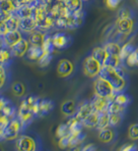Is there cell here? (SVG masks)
I'll list each match as a JSON object with an SVG mask.
<instances>
[{"instance_id": "3957f363", "label": "cell", "mask_w": 138, "mask_h": 151, "mask_svg": "<svg viewBox=\"0 0 138 151\" xmlns=\"http://www.w3.org/2000/svg\"><path fill=\"white\" fill-rule=\"evenodd\" d=\"M103 64L97 60L92 55L87 56L83 61V74L88 78H97L100 76Z\"/></svg>"}, {"instance_id": "7bdbcfd3", "label": "cell", "mask_w": 138, "mask_h": 151, "mask_svg": "<svg viewBox=\"0 0 138 151\" xmlns=\"http://www.w3.org/2000/svg\"><path fill=\"white\" fill-rule=\"evenodd\" d=\"M122 1L123 0H105V3H106L107 7L110 9H116L121 4Z\"/></svg>"}, {"instance_id": "7c38bea8", "label": "cell", "mask_w": 138, "mask_h": 151, "mask_svg": "<svg viewBox=\"0 0 138 151\" xmlns=\"http://www.w3.org/2000/svg\"><path fill=\"white\" fill-rule=\"evenodd\" d=\"M110 101L111 100L109 98L99 96V95H95L93 99L90 102H92L93 110L97 112H101V111H103V110H108V106H109Z\"/></svg>"}, {"instance_id": "603a6c76", "label": "cell", "mask_w": 138, "mask_h": 151, "mask_svg": "<svg viewBox=\"0 0 138 151\" xmlns=\"http://www.w3.org/2000/svg\"><path fill=\"white\" fill-rule=\"evenodd\" d=\"M54 107V104L51 100L48 99H40V111L39 116H44V115L48 114L51 110Z\"/></svg>"}, {"instance_id": "ba28073f", "label": "cell", "mask_w": 138, "mask_h": 151, "mask_svg": "<svg viewBox=\"0 0 138 151\" xmlns=\"http://www.w3.org/2000/svg\"><path fill=\"white\" fill-rule=\"evenodd\" d=\"M31 44L28 42V40L21 38L17 43H15L12 47H10L9 49L11 51V54L15 57H23L24 55H26L28 50L30 48Z\"/></svg>"}, {"instance_id": "5bb4252c", "label": "cell", "mask_w": 138, "mask_h": 151, "mask_svg": "<svg viewBox=\"0 0 138 151\" xmlns=\"http://www.w3.org/2000/svg\"><path fill=\"white\" fill-rule=\"evenodd\" d=\"M115 138V132L111 126L99 130V140L103 143H111Z\"/></svg>"}, {"instance_id": "4dcf8cb0", "label": "cell", "mask_w": 138, "mask_h": 151, "mask_svg": "<svg viewBox=\"0 0 138 151\" xmlns=\"http://www.w3.org/2000/svg\"><path fill=\"white\" fill-rule=\"evenodd\" d=\"M126 106L122 105V104L118 103L115 100L110 101L108 106V111L110 113H118V114H122L124 111H125Z\"/></svg>"}, {"instance_id": "8992f818", "label": "cell", "mask_w": 138, "mask_h": 151, "mask_svg": "<svg viewBox=\"0 0 138 151\" xmlns=\"http://www.w3.org/2000/svg\"><path fill=\"white\" fill-rule=\"evenodd\" d=\"M116 29L118 33L123 36H128L132 33L134 29V19L130 17H117L116 21Z\"/></svg>"}, {"instance_id": "74e56055", "label": "cell", "mask_w": 138, "mask_h": 151, "mask_svg": "<svg viewBox=\"0 0 138 151\" xmlns=\"http://www.w3.org/2000/svg\"><path fill=\"white\" fill-rule=\"evenodd\" d=\"M128 137L132 141L138 140V124H133L128 128Z\"/></svg>"}, {"instance_id": "9a60e30c", "label": "cell", "mask_w": 138, "mask_h": 151, "mask_svg": "<svg viewBox=\"0 0 138 151\" xmlns=\"http://www.w3.org/2000/svg\"><path fill=\"white\" fill-rule=\"evenodd\" d=\"M47 35L43 31L41 30H35L34 32L30 33V37H28V42L31 45H36V46H42L45 41V38Z\"/></svg>"}, {"instance_id": "44dd1931", "label": "cell", "mask_w": 138, "mask_h": 151, "mask_svg": "<svg viewBox=\"0 0 138 151\" xmlns=\"http://www.w3.org/2000/svg\"><path fill=\"white\" fill-rule=\"evenodd\" d=\"M44 54V50L42 48V46H36V45H31L30 48L26 53V56L31 60L38 61Z\"/></svg>"}, {"instance_id": "ac0fdd59", "label": "cell", "mask_w": 138, "mask_h": 151, "mask_svg": "<svg viewBox=\"0 0 138 151\" xmlns=\"http://www.w3.org/2000/svg\"><path fill=\"white\" fill-rule=\"evenodd\" d=\"M92 111H95V110H93L92 102H84V103H82L81 105L79 106V108L76 110V113H75L74 115L77 119L83 121V119H85L88 114H90Z\"/></svg>"}, {"instance_id": "484cf974", "label": "cell", "mask_w": 138, "mask_h": 151, "mask_svg": "<svg viewBox=\"0 0 138 151\" xmlns=\"http://www.w3.org/2000/svg\"><path fill=\"white\" fill-rule=\"evenodd\" d=\"M15 13H16L21 19L33 17V15H34V7H33L32 5H28V4H24V5L17 8V9L15 10Z\"/></svg>"}, {"instance_id": "e0dca14e", "label": "cell", "mask_w": 138, "mask_h": 151, "mask_svg": "<svg viewBox=\"0 0 138 151\" xmlns=\"http://www.w3.org/2000/svg\"><path fill=\"white\" fill-rule=\"evenodd\" d=\"M62 1L68 13H76L82 10L83 0H62Z\"/></svg>"}, {"instance_id": "d6a6232c", "label": "cell", "mask_w": 138, "mask_h": 151, "mask_svg": "<svg viewBox=\"0 0 138 151\" xmlns=\"http://www.w3.org/2000/svg\"><path fill=\"white\" fill-rule=\"evenodd\" d=\"M85 139V135L83 133H79L77 135H70V145L69 148H75L78 145H80Z\"/></svg>"}, {"instance_id": "9c48e42d", "label": "cell", "mask_w": 138, "mask_h": 151, "mask_svg": "<svg viewBox=\"0 0 138 151\" xmlns=\"http://www.w3.org/2000/svg\"><path fill=\"white\" fill-rule=\"evenodd\" d=\"M74 70V64L69 59L63 58L58 63L57 65V74L61 78H67L72 75Z\"/></svg>"}, {"instance_id": "d4e9b609", "label": "cell", "mask_w": 138, "mask_h": 151, "mask_svg": "<svg viewBox=\"0 0 138 151\" xmlns=\"http://www.w3.org/2000/svg\"><path fill=\"white\" fill-rule=\"evenodd\" d=\"M108 126H110V112L108 110H103L99 112V122H97V129L100 130Z\"/></svg>"}, {"instance_id": "277c9868", "label": "cell", "mask_w": 138, "mask_h": 151, "mask_svg": "<svg viewBox=\"0 0 138 151\" xmlns=\"http://www.w3.org/2000/svg\"><path fill=\"white\" fill-rule=\"evenodd\" d=\"M17 115H18V119L21 122L23 126H26L34 119L35 112L33 110V106L26 99L21 101V105H19L18 111H17Z\"/></svg>"}, {"instance_id": "f907efd6", "label": "cell", "mask_w": 138, "mask_h": 151, "mask_svg": "<svg viewBox=\"0 0 138 151\" xmlns=\"http://www.w3.org/2000/svg\"><path fill=\"white\" fill-rule=\"evenodd\" d=\"M3 131H4V128L0 126V139H3Z\"/></svg>"}, {"instance_id": "f6af8a7d", "label": "cell", "mask_w": 138, "mask_h": 151, "mask_svg": "<svg viewBox=\"0 0 138 151\" xmlns=\"http://www.w3.org/2000/svg\"><path fill=\"white\" fill-rule=\"evenodd\" d=\"M119 150H121V151H134V150H137V146L133 143H129V144H126V145H123L122 147H120Z\"/></svg>"}, {"instance_id": "52a82bcc", "label": "cell", "mask_w": 138, "mask_h": 151, "mask_svg": "<svg viewBox=\"0 0 138 151\" xmlns=\"http://www.w3.org/2000/svg\"><path fill=\"white\" fill-rule=\"evenodd\" d=\"M15 148L19 151H35L37 149V142L33 137L23 135L16 138Z\"/></svg>"}, {"instance_id": "6da1fadb", "label": "cell", "mask_w": 138, "mask_h": 151, "mask_svg": "<svg viewBox=\"0 0 138 151\" xmlns=\"http://www.w3.org/2000/svg\"><path fill=\"white\" fill-rule=\"evenodd\" d=\"M100 76L106 79L112 85L116 93L122 92L126 88V79L124 77V73L121 66L113 68L110 65H103Z\"/></svg>"}, {"instance_id": "f5cc1de1", "label": "cell", "mask_w": 138, "mask_h": 151, "mask_svg": "<svg viewBox=\"0 0 138 151\" xmlns=\"http://www.w3.org/2000/svg\"><path fill=\"white\" fill-rule=\"evenodd\" d=\"M135 54H136V58H137V66H138V47L135 48Z\"/></svg>"}, {"instance_id": "8fae6325", "label": "cell", "mask_w": 138, "mask_h": 151, "mask_svg": "<svg viewBox=\"0 0 138 151\" xmlns=\"http://www.w3.org/2000/svg\"><path fill=\"white\" fill-rule=\"evenodd\" d=\"M2 38H3L4 45H6V47L10 48L15 43H17L23 37H21V33L18 30H14V31H8V32H6L2 36Z\"/></svg>"}, {"instance_id": "816d5d0a", "label": "cell", "mask_w": 138, "mask_h": 151, "mask_svg": "<svg viewBox=\"0 0 138 151\" xmlns=\"http://www.w3.org/2000/svg\"><path fill=\"white\" fill-rule=\"evenodd\" d=\"M2 36H0V49H1L2 47H3L4 45V42H3V38H1Z\"/></svg>"}, {"instance_id": "7a4b0ae2", "label": "cell", "mask_w": 138, "mask_h": 151, "mask_svg": "<svg viewBox=\"0 0 138 151\" xmlns=\"http://www.w3.org/2000/svg\"><path fill=\"white\" fill-rule=\"evenodd\" d=\"M93 91H95V95L106 97L111 101L114 100L116 95V92L113 89L112 85L101 76H97V79L93 82Z\"/></svg>"}, {"instance_id": "2e32d148", "label": "cell", "mask_w": 138, "mask_h": 151, "mask_svg": "<svg viewBox=\"0 0 138 151\" xmlns=\"http://www.w3.org/2000/svg\"><path fill=\"white\" fill-rule=\"evenodd\" d=\"M67 124L69 126V130H70V135H77L79 133H81L82 129L84 127L81 119H77L75 115H73V116H71V119H69Z\"/></svg>"}, {"instance_id": "836d02e7", "label": "cell", "mask_w": 138, "mask_h": 151, "mask_svg": "<svg viewBox=\"0 0 138 151\" xmlns=\"http://www.w3.org/2000/svg\"><path fill=\"white\" fill-rule=\"evenodd\" d=\"M11 90L13 94L17 97H23L26 94V86L21 82H15V83H13Z\"/></svg>"}, {"instance_id": "60d3db41", "label": "cell", "mask_w": 138, "mask_h": 151, "mask_svg": "<svg viewBox=\"0 0 138 151\" xmlns=\"http://www.w3.org/2000/svg\"><path fill=\"white\" fill-rule=\"evenodd\" d=\"M125 63L127 66H129V68L137 66V58H136V54H135V50L125 59Z\"/></svg>"}, {"instance_id": "30bf717a", "label": "cell", "mask_w": 138, "mask_h": 151, "mask_svg": "<svg viewBox=\"0 0 138 151\" xmlns=\"http://www.w3.org/2000/svg\"><path fill=\"white\" fill-rule=\"evenodd\" d=\"M53 38V42H54V45L56 47V49H63L66 48L70 45L71 43V39L68 35H66L65 33L62 32H57L55 33L52 36Z\"/></svg>"}, {"instance_id": "db71d44e", "label": "cell", "mask_w": 138, "mask_h": 151, "mask_svg": "<svg viewBox=\"0 0 138 151\" xmlns=\"http://www.w3.org/2000/svg\"><path fill=\"white\" fill-rule=\"evenodd\" d=\"M83 1H88V0H83Z\"/></svg>"}, {"instance_id": "7402d4cb", "label": "cell", "mask_w": 138, "mask_h": 151, "mask_svg": "<svg viewBox=\"0 0 138 151\" xmlns=\"http://www.w3.org/2000/svg\"><path fill=\"white\" fill-rule=\"evenodd\" d=\"M97 122H99V112L92 111L82 121V124L85 128L95 129L97 127Z\"/></svg>"}, {"instance_id": "ab89813d", "label": "cell", "mask_w": 138, "mask_h": 151, "mask_svg": "<svg viewBox=\"0 0 138 151\" xmlns=\"http://www.w3.org/2000/svg\"><path fill=\"white\" fill-rule=\"evenodd\" d=\"M122 122V114L118 113H110V126L112 128L118 127Z\"/></svg>"}, {"instance_id": "e575fe53", "label": "cell", "mask_w": 138, "mask_h": 151, "mask_svg": "<svg viewBox=\"0 0 138 151\" xmlns=\"http://www.w3.org/2000/svg\"><path fill=\"white\" fill-rule=\"evenodd\" d=\"M11 51L10 49L7 48H4L2 47L0 49V64L4 65V64L8 63L10 61V58H11Z\"/></svg>"}, {"instance_id": "c3c4849f", "label": "cell", "mask_w": 138, "mask_h": 151, "mask_svg": "<svg viewBox=\"0 0 138 151\" xmlns=\"http://www.w3.org/2000/svg\"><path fill=\"white\" fill-rule=\"evenodd\" d=\"M12 2H13V4H14L16 9L18 7H21V6L24 5V0H12Z\"/></svg>"}, {"instance_id": "83f0119b", "label": "cell", "mask_w": 138, "mask_h": 151, "mask_svg": "<svg viewBox=\"0 0 138 151\" xmlns=\"http://www.w3.org/2000/svg\"><path fill=\"white\" fill-rule=\"evenodd\" d=\"M104 48L106 49L109 55H120L121 46L117 42H107L104 45Z\"/></svg>"}, {"instance_id": "7dc6e473", "label": "cell", "mask_w": 138, "mask_h": 151, "mask_svg": "<svg viewBox=\"0 0 138 151\" xmlns=\"http://www.w3.org/2000/svg\"><path fill=\"white\" fill-rule=\"evenodd\" d=\"M6 32H8V30H7V28H6L5 22L0 21V36H3Z\"/></svg>"}, {"instance_id": "f1b7e54d", "label": "cell", "mask_w": 138, "mask_h": 151, "mask_svg": "<svg viewBox=\"0 0 138 151\" xmlns=\"http://www.w3.org/2000/svg\"><path fill=\"white\" fill-rule=\"evenodd\" d=\"M42 48L44 50V53H49V54H53L54 53L56 47L54 45L52 36H46L45 41H44L43 45H42Z\"/></svg>"}, {"instance_id": "bcb514c9", "label": "cell", "mask_w": 138, "mask_h": 151, "mask_svg": "<svg viewBox=\"0 0 138 151\" xmlns=\"http://www.w3.org/2000/svg\"><path fill=\"white\" fill-rule=\"evenodd\" d=\"M131 17V12L128 9V8H122V9L119 10L117 14V17Z\"/></svg>"}, {"instance_id": "681fc988", "label": "cell", "mask_w": 138, "mask_h": 151, "mask_svg": "<svg viewBox=\"0 0 138 151\" xmlns=\"http://www.w3.org/2000/svg\"><path fill=\"white\" fill-rule=\"evenodd\" d=\"M97 148H95V146H93L92 144H88V145L84 146V147H82V150L83 151H87V150H95Z\"/></svg>"}, {"instance_id": "b9f144b4", "label": "cell", "mask_w": 138, "mask_h": 151, "mask_svg": "<svg viewBox=\"0 0 138 151\" xmlns=\"http://www.w3.org/2000/svg\"><path fill=\"white\" fill-rule=\"evenodd\" d=\"M69 145H70V135H67V136L61 137L58 140V146L61 149H65V148H68Z\"/></svg>"}, {"instance_id": "d6986e66", "label": "cell", "mask_w": 138, "mask_h": 151, "mask_svg": "<svg viewBox=\"0 0 138 151\" xmlns=\"http://www.w3.org/2000/svg\"><path fill=\"white\" fill-rule=\"evenodd\" d=\"M61 112L65 116L71 117L76 113V104L74 100H66L61 104Z\"/></svg>"}, {"instance_id": "ffe728a7", "label": "cell", "mask_w": 138, "mask_h": 151, "mask_svg": "<svg viewBox=\"0 0 138 151\" xmlns=\"http://www.w3.org/2000/svg\"><path fill=\"white\" fill-rule=\"evenodd\" d=\"M5 25L8 31H14L18 30L19 25H21V17L15 13V12L11 13L7 19H5Z\"/></svg>"}, {"instance_id": "cb8c5ba5", "label": "cell", "mask_w": 138, "mask_h": 151, "mask_svg": "<svg viewBox=\"0 0 138 151\" xmlns=\"http://www.w3.org/2000/svg\"><path fill=\"white\" fill-rule=\"evenodd\" d=\"M92 55L97 59L99 63H101L102 64L105 63L106 59L108 58L109 54L108 52L106 51L104 47H95L92 49Z\"/></svg>"}, {"instance_id": "d590c367", "label": "cell", "mask_w": 138, "mask_h": 151, "mask_svg": "<svg viewBox=\"0 0 138 151\" xmlns=\"http://www.w3.org/2000/svg\"><path fill=\"white\" fill-rule=\"evenodd\" d=\"M56 137L58 139L61 138V137L67 136V135H70V130H69V126L68 124H61V125L58 126V128L56 129Z\"/></svg>"}, {"instance_id": "ee69618b", "label": "cell", "mask_w": 138, "mask_h": 151, "mask_svg": "<svg viewBox=\"0 0 138 151\" xmlns=\"http://www.w3.org/2000/svg\"><path fill=\"white\" fill-rule=\"evenodd\" d=\"M6 81V72L5 68H4V65L0 64V89L4 86Z\"/></svg>"}, {"instance_id": "4fadbf2b", "label": "cell", "mask_w": 138, "mask_h": 151, "mask_svg": "<svg viewBox=\"0 0 138 151\" xmlns=\"http://www.w3.org/2000/svg\"><path fill=\"white\" fill-rule=\"evenodd\" d=\"M19 30H21L24 33H32L35 30H37V22H36L34 17H28L21 19V25H19Z\"/></svg>"}, {"instance_id": "f35d334b", "label": "cell", "mask_w": 138, "mask_h": 151, "mask_svg": "<svg viewBox=\"0 0 138 151\" xmlns=\"http://www.w3.org/2000/svg\"><path fill=\"white\" fill-rule=\"evenodd\" d=\"M53 58V54H49V53H44L43 56L38 60V64H39L41 68H46L50 64L51 60Z\"/></svg>"}, {"instance_id": "8d00e7d4", "label": "cell", "mask_w": 138, "mask_h": 151, "mask_svg": "<svg viewBox=\"0 0 138 151\" xmlns=\"http://www.w3.org/2000/svg\"><path fill=\"white\" fill-rule=\"evenodd\" d=\"M114 100L116 102H118V103L122 104V105L127 106L129 103H130V97H129L128 95L124 94V93L119 92V93H116Z\"/></svg>"}, {"instance_id": "1f68e13d", "label": "cell", "mask_w": 138, "mask_h": 151, "mask_svg": "<svg viewBox=\"0 0 138 151\" xmlns=\"http://www.w3.org/2000/svg\"><path fill=\"white\" fill-rule=\"evenodd\" d=\"M123 61L120 58V55H109L103 65H110L113 68H120Z\"/></svg>"}, {"instance_id": "5b68a950", "label": "cell", "mask_w": 138, "mask_h": 151, "mask_svg": "<svg viewBox=\"0 0 138 151\" xmlns=\"http://www.w3.org/2000/svg\"><path fill=\"white\" fill-rule=\"evenodd\" d=\"M21 127H23V124L18 119H11L9 124L4 128L3 140L11 141V140L16 139L21 131Z\"/></svg>"}, {"instance_id": "4316f807", "label": "cell", "mask_w": 138, "mask_h": 151, "mask_svg": "<svg viewBox=\"0 0 138 151\" xmlns=\"http://www.w3.org/2000/svg\"><path fill=\"white\" fill-rule=\"evenodd\" d=\"M134 50H135V47L132 43H129V42L128 43H124L123 45L121 46V51H120V58H121V60L124 63L125 59Z\"/></svg>"}, {"instance_id": "f546056e", "label": "cell", "mask_w": 138, "mask_h": 151, "mask_svg": "<svg viewBox=\"0 0 138 151\" xmlns=\"http://www.w3.org/2000/svg\"><path fill=\"white\" fill-rule=\"evenodd\" d=\"M16 10L12 0H0V12L12 13Z\"/></svg>"}]
</instances>
